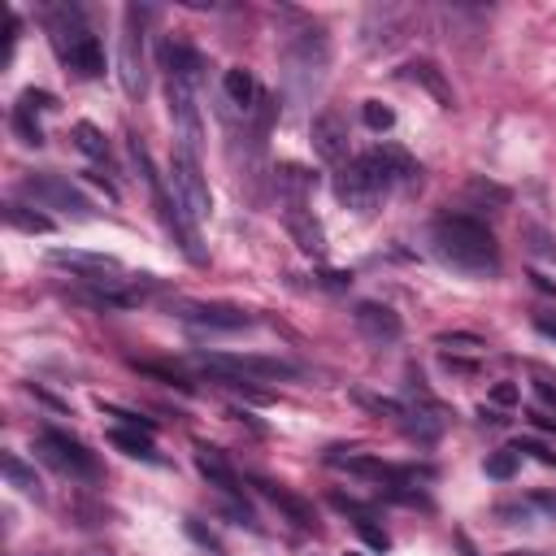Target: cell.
I'll list each match as a JSON object with an SVG mask.
<instances>
[{"instance_id":"cell-1","label":"cell","mask_w":556,"mask_h":556,"mask_svg":"<svg viewBox=\"0 0 556 556\" xmlns=\"http://www.w3.org/2000/svg\"><path fill=\"white\" fill-rule=\"evenodd\" d=\"M431 248L439 261L461 274L474 278L500 274V244L491 235V226L474 218V213H439L431 222Z\"/></svg>"},{"instance_id":"cell-2","label":"cell","mask_w":556,"mask_h":556,"mask_svg":"<svg viewBox=\"0 0 556 556\" xmlns=\"http://www.w3.org/2000/svg\"><path fill=\"white\" fill-rule=\"evenodd\" d=\"M278 70H283V92L287 100H313L331 70V35L318 22H296L278 40Z\"/></svg>"},{"instance_id":"cell-3","label":"cell","mask_w":556,"mask_h":556,"mask_svg":"<svg viewBox=\"0 0 556 556\" xmlns=\"http://www.w3.org/2000/svg\"><path fill=\"white\" fill-rule=\"evenodd\" d=\"M44 22H48V35H53L57 57L70 66L74 79H100L105 74V44L87 27L79 5H48Z\"/></svg>"},{"instance_id":"cell-4","label":"cell","mask_w":556,"mask_h":556,"mask_svg":"<svg viewBox=\"0 0 556 556\" xmlns=\"http://www.w3.org/2000/svg\"><path fill=\"white\" fill-rule=\"evenodd\" d=\"M131 161H135L139 179L148 183V192H153V205H157V213H161V222H166V231L174 235V244H179V252H183V257L192 261V265H205L209 252L200 248V226L187 218V213L179 209V200L166 192V183H161V174H157L153 157H148V148H144V139H139V135H131Z\"/></svg>"},{"instance_id":"cell-5","label":"cell","mask_w":556,"mask_h":556,"mask_svg":"<svg viewBox=\"0 0 556 556\" xmlns=\"http://www.w3.org/2000/svg\"><path fill=\"white\" fill-rule=\"evenodd\" d=\"M391 187H396V179H391V170H387V161L378 148L352 157L348 166L335 174V196H339V205L352 209V213H374Z\"/></svg>"},{"instance_id":"cell-6","label":"cell","mask_w":556,"mask_h":556,"mask_svg":"<svg viewBox=\"0 0 556 556\" xmlns=\"http://www.w3.org/2000/svg\"><path fill=\"white\" fill-rule=\"evenodd\" d=\"M200 370H209L218 383L244 378V383H274V378H296L300 370L283 357H261V352H196Z\"/></svg>"},{"instance_id":"cell-7","label":"cell","mask_w":556,"mask_h":556,"mask_svg":"<svg viewBox=\"0 0 556 556\" xmlns=\"http://www.w3.org/2000/svg\"><path fill=\"white\" fill-rule=\"evenodd\" d=\"M48 265L53 270H70V278H79L83 287H96V292H126L135 274L122 270V261L105 257V252H83V248H53L48 252Z\"/></svg>"},{"instance_id":"cell-8","label":"cell","mask_w":556,"mask_h":556,"mask_svg":"<svg viewBox=\"0 0 556 556\" xmlns=\"http://www.w3.org/2000/svg\"><path fill=\"white\" fill-rule=\"evenodd\" d=\"M153 18L148 5H126L122 9V57H118V74H122V92L131 100H144L148 92V53H144V22Z\"/></svg>"},{"instance_id":"cell-9","label":"cell","mask_w":556,"mask_h":556,"mask_svg":"<svg viewBox=\"0 0 556 556\" xmlns=\"http://www.w3.org/2000/svg\"><path fill=\"white\" fill-rule=\"evenodd\" d=\"M35 452H40L48 465H57L61 474L83 478V483H100V461H96V452L87 448L79 435L61 431V426H44V431L35 435Z\"/></svg>"},{"instance_id":"cell-10","label":"cell","mask_w":556,"mask_h":556,"mask_svg":"<svg viewBox=\"0 0 556 556\" xmlns=\"http://www.w3.org/2000/svg\"><path fill=\"white\" fill-rule=\"evenodd\" d=\"M18 192L27 196L35 209H57V213H66V218H74V222H92L96 218L92 200H87L70 179H61V174H48V170L27 174Z\"/></svg>"},{"instance_id":"cell-11","label":"cell","mask_w":556,"mask_h":556,"mask_svg":"<svg viewBox=\"0 0 556 556\" xmlns=\"http://www.w3.org/2000/svg\"><path fill=\"white\" fill-rule=\"evenodd\" d=\"M170 192H174L179 209H183L196 226L209 218L213 196H209V179H205V170H200V157L179 153V148H174V157H170Z\"/></svg>"},{"instance_id":"cell-12","label":"cell","mask_w":556,"mask_h":556,"mask_svg":"<svg viewBox=\"0 0 556 556\" xmlns=\"http://www.w3.org/2000/svg\"><path fill=\"white\" fill-rule=\"evenodd\" d=\"M170 313L179 322L196 326V331H213V335H231L252 326V313H244L239 305H218V300H179Z\"/></svg>"},{"instance_id":"cell-13","label":"cell","mask_w":556,"mask_h":556,"mask_svg":"<svg viewBox=\"0 0 556 556\" xmlns=\"http://www.w3.org/2000/svg\"><path fill=\"white\" fill-rule=\"evenodd\" d=\"M248 487L257 491V496H265V500H270L274 509L283 513V517H287V522H292V526L309 530V535H318V530H322V522H318V509H313V500L296 496V491H287L283 483H274V478H257V474L248 478Z\"/></svg>"},{"instance_id":"cell-14","label":"cell","mask_w":556,"mask_h":556,"mask_svg":"<svg viewBox=\"0 0 556 556\" xmlns=\"http://www.w3.org/2000/svg\"><path fill=\"white\" fill-rule=\"evenodd\" d=\"M309 139H313V153H318L326 166H335V170L348 166V122L339 109H322L318 118L309 122Z\"/></svg>"},{"instance_id":"cell-15","label":"cell","mask_w":556,"mask_h":556,"mask_svg":"<svg viewBox=\"0 0 556 556\" xmlns=\"http://www.w3.org/2000/svg\"><path fill=\"white\" fill-rule=\"evenodd\" d=\"M352 322H357V331L370 339L374 348H391V344H400V335H404L400 313L383 305V300H361V305L352 309Z\"/></svg>"},{"instance_id":"cell-16","label":"cell","mask_w":556,"mask_h":556,"mask_svg":"<svg viewBox=\"0 0 556 556\" xmlns=\"http://www.w3.org/2000/svg\"><path fill=\"white\" fill-rule=\"evenodd\" d=\"M196 470L209 478V487H218L226 500H244V478L231 461H226L222 448H209V444H196Z\"/></svg>"},{"instance_id":"cell-17","label":"cell","mask_w":556,"mask_h":556,"mask_svg":"<svg viewBox=\"0 0 556 556\" xmlns=\"http://www.w3.org/2000/svg\"><path fill=\"white\" fill-rule=\"evenodd\" d=\"M157 61H161V70H166V79H179V83H192L200 87L205 83V57L196 53L192 44H179V40H166L157 48Z\"/></svg>"},{"instance_id":"cell-18","label":"cell","mask_w":556,"mask_h":556,"mask_svg":"<svg viewBox=\"0 0 556 556\" xmlns=\"http://www.w3.org/2000/svg\"><path fill=\"white\" fill-rule=\"evenodd\" d=\"M400 79H404V83H417L422 92H431L444 109H457V92H452L448 74L439 70L431 57H413V61H404V66H400Z\"/></svg>"},{"instance_id":"cell-19","label":"cell","mask_w":556,"mask_h":556,"mask_svg":"<svg viewBox=\"0 0 556 556\" xmlns=\"http://www.w3.org/2000/svg\"><path fill=\"white\" fill-rule=\"evenodd\" d=\"M283 226L292 231L300 252H309V257H326V231H322V222L313 218L309 205H283Z\"/></svg>"},{"instance_id":"cell-20","label":"cell","mask_w":556,"mask_h":556,"mask_svg":"<svg viewBox=\"0 0 556 556\" xmlns=\"http://www.w3.org/2000/svg\"><path fill=\"white\" fill-rule=\"evenodd\" d=\"M222 96H226V105H231L239 118H248V113L257 109V100L265 96V87L257 83V74H252V70L231 66L222 74Z\"/></svg>"},{"instance_id":"cell-21","label":"cell","mask_w":556,"mask_h":556,"mask_svg":"<svg viewBox=\"0 0 556 556\" xmlns=\"http://www.w3.org/2000/svg\"><path fill=\"white\" fill-rule=\"evenodd\" d=\"M274 187H278V205H309L313 187H318V174L287 161V166L274 170Z\"/></svg>"},{"instance_id":"cell-22","label":"cell","mask_w":556,"mask_h":556,"mask_svg":"<svg viewBox=\"0 0 556 556\" xmlns=\"http://www.w3.org/2000/svg\"><path fill=\"white\" fill-rule=\"evenodd\" d=\"M109 444L126 452V457H135V461H148V465H161V452L153 444V435L148 431H131V426H113L109 431Z\"/></svg>"},{"instance_id":"cell-23","label":"cell","mask_w":556,"mask_h":556,"mask_svg":"<svg viewBox=\"0 0 556 556\" xmlns=\"http://www.w3.org/2000/svg\"><path fill=\"white\" fill-rule=\"evenodd\" d=\"M5 222L14 226V231H22V235H53L57 231V222L48 218V213H40L35 205H22V200H5Z\"/></svg>"},{"instance_id":"cell-24","label":"cell","mask_w":556,"mask_h":556,"mask_svg":"<svg viewBox=\"0 0 556 556\" xmlns=\"http://www.w3.org/2000/svg\"><path fill=\"white\" fill-rule=\"evenodd\" d=\"M378 153H383V161H387V170H391V179H396V183H409V187L422 183V161H417L413 153H404V148H396V144H378Z\"/></svg>"},{"instance_id":"cell-25","label":"cell","mask_w":556,"mask_h":556,"mask_svg":"<svg viewBox=\"0 0 556 556\" xmlns=\"http://www.w3.org/2000/svg\"><path fill=\"white\" fill-rule=\"evenodd\" d=\"M5 478H9V487H18V491H22V496L44 500V483H40V474H35L31 465L18 457V452H5Z\"/></svg>"},{"instance_id":"cell-26","label":"cell","mask_w":556,"mask_h":556,"mask_svg":"<svg viewBox=\"0 0 556 556\" xmlns=\"http://www.w3.org/2000/svg\"><path fill=\"white\" fill-rule=\"evenodd\" d=\"M74 144H79V153H83V157H92V161H105V166L113 161L109 135L100 131L96 122H79V126H74Z\"/></svg>"},{"instance_id":"cell-27","label":"cell","mask_w":556,"mask_h":556,"mask_svg":"<svg viewBox=\"0 0 556 556\" xmlns=\"http://www.w3.org/2000/svg\"><path fill=\"white\" fill-rule=\"evenodd\" d=\"M9 126H14V135H18L27 148H40V144H44V126H40V118H35V109L14 105V113H9Z\"/></svg>"},{"instance_id":"cell-28","label":"cell","mask_w":556,"mask_h":556,"mask_svg":"<svg viewBox=\"0 0 556 556\" xmlns=\"http://www.w3.org/2000/svg\"><path fill=\"white\" fill-rule=\"evenodd\" d=\"M465 200L470 205H478V209H504L509 205V192H504L500 183H487V179H470V187H465Z\"/></svg>"},{"instance_id":"cell-29","label":"cell","mask_w":556,"mask_h":556,"mask_svg":"<svg viewBox=\"0 0 556 556\" xmlns=\"http://www.w3.org/2000/svg\"><path fill=\"white\" fill-rule=\"evenodd\" d=\"M183 530H187V539H192L196 548H205V556H226L222 539H218V530L205 526L200 517H183Z\"/></svg>"},{"instance_id":"cell-30","label":"cell","mask_w":556,"mask_h":556,"mask_svg":"<svg viewBox=\"0 0 556 556\" xmlns=\"http://www.w3.org/2000/svg\"><path fill=\"white\" fill-rule=\"evenodd\" d=\"M352 400L361 404V409H370V413H378V417H391V422H400L404 417V400H391V396H374V391H352Z\"/></svg>"},{"instance_id":"cell-31","label":"cell","mask_w":556,"mask_h":556,"mask_svg":"<svg viewBox=\"0 0 556 556\" xmlns=\"http://www.w3.org/2000/svg\"><path fill=\"white\" fill-rule=\"evenodd\" d=\"M517 452L513 448H500V452H487V461H483V470H487V478H496V483H509V478L517 474Z\"/></svg>"},{"instance_id":"cell-32","label":"cell","mask_w":556,"mask_h":556,"mask_svg":"<svg viewBox=\"0 0 556 556\" xmlns=\"http://www.w3.org/2000/svg\"><path fill=\"white\" fill-rule=\"evenodd\" d=\"M139 374H148V378H161V383L166 387H179V391H187V396H192L196 391V383H187V378L179 374V370H170V365H157V361H131Z\"/></svg>"},{"instance_id":"cell-33","label":"cell","mask_w":556,"mask_h":556,"mask_svg":"<svg viewBox=\"0 0 556 556\" xmlns=\"http://www.w3.org/2000/svg\"><path fill=\"white\" fill-rule=\"evenodd\" d=\"M361 118H365V126H370V131H391V126H396V109L391 105H383V100H365L361 105Z\"/></svg>"},{"instance_id":"cell-34","label":"cell","mask_w":556,"mask_h":556,"mask_svg":"<svg viewBox=\"0 0 556 556\" xmlns=\"http://www.w3.org/2000/svg\"><path fill=\"white\" fill-rule=\"evenodd\" d=\"M331 509L348 513L352 522H365V517H378V504H365L357 496H344V491H331Z\"/></svg>"},{"instance_id":"cell-35","label":"cell","mask_w":556,"mask_h":556,"mask_svg":"<svg viewBox=\"0 0 556 556\" xmlns=\"http://www.w3.org/2000/svg\"><path fill=\"white\" fill-rule=\"evenodd\" d=\"M100 413L118 417V426H131V431H148V435L157 431V422H153V417H139V413H131V409H122V404H109V400H100Z\"/></svg>"},{"instance_id":"cell-36","label":"cell","mask_w":556,"mask_h":556,"mask_svg":"<svg viewBox=\"0 0 556 556\" xmlns=\"http://www.w3.org/2000/svg\"><path fill=\"white\" fill-rule=\"evenodd\" d=\"M496 517H500V522L504 526H530V522H535V504H496Z\"/></svg>"},{"instance_id":"cell-37","label":"cell","mask_w":556,"mask_h":556,"mask_svg":"<svg viewBox=\"0 0 556 556\" xmlns=\"http://www.w3.org/2000/svg\"><path fill=\"white\" fill-rule=\"evenodd\" d=\"M509 448L517 452V457H535L539 465H552V470H556V452H552V448H543L539 439H513Z\"/></svg>"},{"instance_id":"cell-38","label":"cell","mask_w":556,"mask_h":556,"mask_svg":"<svg viewBox=\"0 0 556 556\" xmlns=\"http://www.w3.org/2000/svg\"><path fill=\"white\" fill-rule=\"evenodd\" d=\"M352 526H357V535H361L365 543H370V548H378V552H387V548H391L387 530H383V526H374V517H365V522H352Z\"/></svg>"},{"instance_id":"cell-39","label":"cell","mask_w":556,"mask_h":556,"mask_svg":"<svg viewBox=\"0 0 556 556\" xmlns=\"http://www.w3.org/2000/svg\"><path fill=\"white\" fill-rule=\"evenodd\" d=\"M526 239H530V252H535V257H548V261H556V239L548 235V231H539V226H530L526 231Z\"/></svg>"},{"instance_id":"cell-40","label":"cell","mask_w":556,"mask_h":556,"mask_svg":"<svg viewBox=\"0 0 556 556\" xmlns=\"http://www.w3.org/2000/svg\"><path fill=\"white\" fill-rule=\"evenodd\" d=\"M318 283L326 287V292H348V287H352V274H348V270H326V274H318Z\"/></svg>"},{"instance_id":"cell-41","label":"cell","mask_w":556,"mask_h":556,"mask_svg":"<svg viewBox=\"0 0 556 556\" xmlns=\"http://www.w3.org/2000/svg\"><path fill=\"white\" fill-rule=\"evenodd\" d=\"M526 422L535 426V431H543V435H556V417L543 413V409H526Z\"/></svg>"},{"instance_id":"cell-42","label":"cell","mask_w":556,"mask_h":556,"mask_svg":"<svg viewBox=\"0 0 556 556\" xmlns=\"http://www.w3.org/2000/svg\"><path fill=\"white\" fill-rule=\"evenodd\" d=\"M526 278H530V287H535V292H543V296H556V278H548L543 270H526Z\"/></svg>"},{"instance_id":"cell-43","label":"cell","mask_w":556,"mask_h":556,"mask_svg":"<svg viewBox=\"0 0 556 556\" xmlns=\"http://www.w3.org/2000/svg\"><path fill=\"white\" fill-rule=\"evenodd\" d=\"M530 387H535V396L548 404V409H556V383H552V378H535Z\"/></svg>"},{"instance_id":"cell-44","label":"cell","mask_w":556,"mask_h":556,"mask_svg":"<svg viewBox=\"0 0 556 556\" xmlns=\"http://www.w3.org/2000/svg\"><path fill=\"white\" fill-rule=\"evenodd\" d=\"M435 344H439V348H448V344H470V348H483V339H478V335H461V331H457V335H439Z\"/></svg>"},{"instance_id":"cell-45","label":"cell","mask_w":556,"mask_h":556,"mask_svg":"<svg viewBox=\"0 0 556 556\" xmlns=\"http://www.w3.org/2000/svg\"><path fill=\"white\" fill-rule=\"evenodd\" d=\"M535 331L543 339H556V313H535Z\"/></svg>"},{"instance_id":"cell-46","label":"cell","mask_w":556,"mask_h":556,"mask_svg":"<svg viewBox=\"0 0 556 556\" xmlns=\"http://www.w3.org/2000/svg\"><path fill=\"white\" fill-rule=\"evenodd\" d=\"M491 400H496V404H517V387L513 383H496V387H491Z\"/></svg>"},{"instance_id":"cell-47","label":"cell","mask_w":556,"mask_h":556,"mask_svg":"<svg viewBox=\"0 0 556 556\" xmlns=\"http://www.w3.org/2000/svg\"><path fill=\"white\" fill-rule=\"evenodd\" d=\"M530 504H535V509H543V513H552V517H556V496H552V491H535V496H530Z\"/></svg>"},{"instance_id":"cell-48","label":"cell","mask_w":556,"mask_h":556,"mask_svg":"<svg viewBox=\"0 0 556 556\" xmlns=\"http://www.w3.org/2000/svg\"><path fill=\"white\" fill-rule=\"evenodd\" d=\"M87 183H96V187H105V196H109V200H118V187H113V183L105 179V174H96V170H87Z\"/></svg>"},{"instance_id":"cell-49","label":"cell","mask_w":556,"mask_h":556,"mask_svg":"<svg viewBox=\"0 0 556 556\" xmlns=\"http://www.w3.org/2000/svg\"><path fill=\"white\" fill-rule=\"evenodd\" d=\"M444 365L457 374H474V361H465V357H444Z\"/></svg>"},{"instance_id":"cell-50","label":"cell","mask_w":556,"mask_h":556,"mask_svg":"<svg viewBox=\"0 0 556 556\" xmlns=\"http://www.w3.org/2000/svg\"><path fill=\"white\" fill-rule=\"evenodd\" d=\"M504 556H543V552H504Z\"/></svg>"},{"instance_id":"cell-51","label":"cell","mask_w":556,"mask_h":556,"mask_svg":"<svg viewBox=\"0 0 556 556\" xmlns=\"http://www.w3.org/2000/svg\"><path fill=\"white\" fill-rule=\"evenodd\" d=\"M344 556H365V552H344Z\"/></svg>"}]
</instances>
